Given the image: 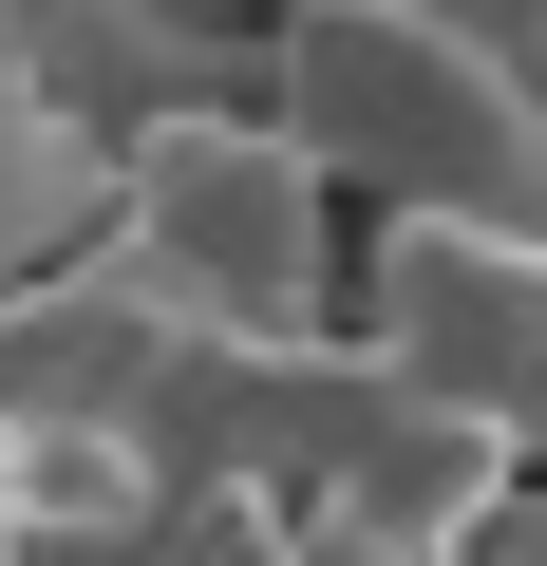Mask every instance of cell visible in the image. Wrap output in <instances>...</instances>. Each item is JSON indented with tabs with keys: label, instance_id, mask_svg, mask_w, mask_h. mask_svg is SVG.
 <instances>
[{
	"label": "cell",
	"instance_id": "5",
	"mask_svg": "<svg viewBox=\"0 0 547 566\" xmlns=\"http://www.w3.org/2000/svg\"><path fill=\"white\" fill-rule=\"evenodd\" d=\"M95 208H114V133H76V114H39V95H0V283L57 264Z\"/></svg>",
	"mask_w": 547,
	"mask_h": 566
},
{
	"label": "cell",
	"instance_id": "6",
	"mask_svg": "<svg viewBox=\"0 0 547 566\" xmlns=\"http://www.w3.org/2000/svg\"><path fill=\"white\" fill-rule=\"evenodd\" d=\"M0 566H20V434H0Z\"/></svg>",
	"mask_w": 547,
	"mask_h": 566
},
{
	"label": "cell",
	"instance_id": "3",
	"mask_svg": "<svg viewBox=\"0 0 547 566\" xmlns=\"http://www.w3.org/2000/svg\"><path fill=\"white\" fill-rule=\"evenodd\" d=\"M340 340L547 472V227H378V283H340Z\"/></svg>",
	"mask_w": 547,
	"mask_h": 566
},
{
	"label": "cell",
	"instance_id": "1",
	"mask_svg": "<svg viewBox=\"0 0 547 566\" xmlns=\"http://www.w3.org/2000/svg\"><path fill=\"white\" fill-rule=\"evenodd\" d=\"M264 114L340 170V208L378 189V227H547V20L528 0H284Z\"/></svg>",
	"mask_w": 547,
	"mask_h": 566
},
{
	"label": "cell",
	"instance_id": "2",
	"mask_svg": "<svg viewBox=\"0 0 547 566\" xmlns=\"http://www.w3.org/2000/svg\"><path fill=\"white\" fill-rule=\"evenodd\" d=\"M189 340H340V170L264 114V95H189L114 151V208H95Z\"/></svg>",
	"mask_w": 547,
	"mask_h": 566
},
{
	"label": "cell",
	"instance_id": "4",
	"mask_svg": "<svg viewBox=\"0 0 547 566\" xmlns=\"http://www.w3.org/2000/svg\"><path fill=\"white\" fill-rule=\"evenodd\" d=\"M170 378H189V303L114 227H76L57 264L0 283V434H151Z\"/></svg>",
	"mask_w": 547,
	"mask_h": 566
}]
</instances>
